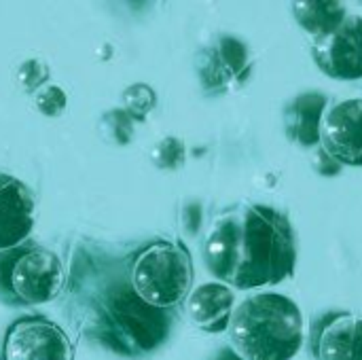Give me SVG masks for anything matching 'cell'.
<instances>
[{"mask_svg":"<svg viewBox=\"0 0 362 360\" xmlns=\"http://www.w3.org/2000/svg\"><path fill=\"white\" fill-rule=\"evenodd\" d=\"M329 106V98L322 91H305L295 95L284 106V132L286 138L303 149L320 144L322 119Z\"/></svg>","mask_w":362,"mask_h":360,"instance_id":"obj_12","label":"cell"},{"mask_svg":"<svg viewBox=\"0 0 362 360\" xmlns=\"http://www.w3.org/2000/svg\"><path fill=\"white\" fill-rule=\"evenodd\" d=\"M104 125H108L112 129V138L117 144H127L132 140V132H134V121L132 115L127 110H110L104 117Z\"/></svg>","mask_w":362,"mask_h":360,"instance_id":"obj_18","label":"cell"},{"mask_svg":"<svg viewBox=\"0 0 362 360\" xmlns=\"http://www.w3.org/2000/svg\"><path fill=\"white\" fill-rule=\"evenodd\" d=\"M123 102L125 108L132 117L136 119H144L157 104V95L148 85H134L129 89H125L123 93Z\"/></svg>","mask_w":362,"mask_h":360,"instance_id":"obj_15","label":"cell"},{"mask_svg":"<svg viewBox=\"0 0 362 360\" xmlns=\"http://www.w3.org/2000/svg\"><path fill=\"white\" fill-rule=\"evenodd\" d=\"M8 286L17 306L49 303L64 286V265L47 248H21L11 267Z\"/></svg>","mask_w":362,"mask_h":360,"instance_id":"obj_5","label":"cell"},{"mask_svg":"<svg viewBox=\"0 0 362 360\" xmlns=\"http://www.w3.org/2000/svg\"><path fill=\"white\" fill-rule=\"evenodd\" d=\"M34 193L15 176L0 172V252L17 248L34 229Z\"/></svg>","mask_w":362,"mask_h":360,"instance_id":"obj_10","label":"cell"},{"mask_svg":"<svg viewBox=\"0 0 362 360\" xmlns=\"http://www.w3.org/2000/svg\"><path fill=\"white\" fill-rule=\"evenodd\" d=\"M250 68L248 47L235 36H221L214 45L206 47L197 64L202 83L210 93H221L240 85L250 74Z\"/></svg>","mask_w":362,"mask_h":360,"instance_id":"obj_9","label":"cell"},{"mask_svg":"<svg viewBox=\"0 0 362 360\" xmlns=\"http://www.w3.org/2000/svg\"><path fill=\"white\" fill-rule=\"evenodd\" d=\"M153 161L157 168H163V170H176L182 166L185 161V144L182 140L170 136V138H163L155 149H153Z\"/></svg>","mask_w":362,"mask_h":360,"instance_id":"obj_16","label":"cell"},{"mask_svg":"<svg viewBox=\"0 0 362 360\" xmlns=\"http://www.w3.org/2000/svg\"><path fill=\"white\" fill-rule=\"evenodd\" d=\"M74 350L62 327L42 318L15 320L2 344V360H72Z\"/></svg>","mask_w":362,"mask_h":360,"instance_id":"obj_6","label":"cell"},{"mask_svg":"<svg viewBox=\"0 0 362 360\" xmlns=\"http://www.w3.org/2000/svg\"><path fill=\"white\" fill-rule=\"evenodd\" d=\"M312 352L316 360H362V316L329 314L314 325Z\"/></svg>","mask_w":362,"mask_h":360,"instance_id":"obj_11","label":"cell"},{"mask_svg":"<svg viewBox=\"0 0 362 360\" xmlns=\"http://www.w3.org/2000/svg\"><path fill=\"white\" fill-rule=\"evenodd\" d=\"M191 282V257L178 244L155 242L146 246L132 265L134 293L157 310L178 306L189 295Z\"/></svg>","mask_w":362,"mask_h":360,"instance_id":"obj_3","label":"cell"},{"mask_svg":"<svg viewBox=\"0 0 362 360\" xmlns=\"http://www.w3.org/2000/svg\"><path fill=\"white\" fill-rule=\"evenodd\" d=\"M208 272L238 291L274 286L295 274L297 242L288 216L265 204H233L204 238Z\"/></svg>","mask_w":362,"mask_h":360,"instance_id":"obj_1","label":"cell"},{"mask_svg":"<svg viewBox=\"0 0 362 360\" xmlns=\"http://www.w3.org/2000/svg\"><path fill=\"white\" fill-rule=\"evenodd\" d=\"M17 76H19V83L23 85L25 91H34L36 87H40L45 83V79L49 76V70H47V66L42 62L28 59V62L21 64Z\"/></svg>","mask_w":362,"mask_h":360,"instance_id":"obj_19","label":"cell"},{"mask_svg":"<svg viewBox=\"0 0 362 360\" xmlns=\"http://www.w3.org/2000/svg\"><path fill=\"white\" fill-rule=\"evenodd\" d=\"M34 104H36V108H38L42 115H47V117H57V115L64 112V108H66V104H68V98H66V91H64L62 87H57V85H47V87H42V89L36 93Z\"/></svg>","mask_w":362,"mask_h":360,"instance_id":"obj_17","label":"cell"},{"mask_svg":"<svg viewBox=\"0 0 362 360\" xmlns=\"http://www.w3.org/2000/svg\"><path fill=\"white\" fill-rule=\"evenodd\" d=\"M187 310L195 327L216 335L229 329L235 310V295L227 284L208 282L191 293Z\"/></svg>","mask_w":362,"mask_h":360,"instance_id":"obj_13","label":"cell"},{"mask_svg":"<svg viewBox=\"0 0 362 360\" xmlns=\"http://www.w3.org/2000/svg\"><path fill=\"white\" fill-rule=\"evenodd\" d=\"M320 144L339 166L362 168V98L337 102L325 112Z\"/></svg>","mask_w":362,"mask_h":360,"instance_id":"obj_8","label":"cell"},{"mask_svg":"<svg viewBox=\"0 0 362 360\" xmlns=\"http://www.w3.org/2000/svg\"><path fill=\"white\" fill-rule=\"evenodd\" d=\"M19 246L17 248H11V250H2L0 252V301L2 303H8V306H17L15 303V297L11 293V286H8V274H11V267L19 255Z\"/></svg>","mask_w":362,"mask_h":360,"instance_id":"obj_20","label":"cell"},{"mask_svg":"<svg viewBox=\"0 0 362 360\" xmlns=\"http://www.w3.org/2000/svg\"><path fill=\"white\" fill-rule=\"evenodd\" d=\"M229 337L244 360H293L303 346V314L286 295H252L233 310Z\"/></svg>","mask_w":362,"mask_h":360,"instance_id":"obj_2","label":"cell"},{"mask_svg":"<svg viewBox=\"0 0 362 360\" xmlns=\"http://www.w3.org/2000/svg\"><path fill=\"white\" fill-rule=\"evenodd\" d=\"M312 55L329 79H362V15H348L335 32L314 38Z\"/></svg>","mask_w":362,"mask_h":360,"instance_id":"obj_7","label":"cell"},{"mask_svg":"<svg viewBox=\"0 0 362 360\" xmlns=\"http://www.w3.org/2000/svg\"><path fill=\"white\" fill-rule=\"evenodd\" d=\"M214 360H244L235 350H223Z\"/></svg>","mask_w":362,"mask_h":360,"instance_id":"obj_21","label":"cell"},{"mask_svg":"<svg viewBox=\"0 0 362 360\" xmlns=\"http://www.w3.org/2000/svg\"><path fill=\"white\" fill-rule=\"evenodd\" d=\"M108 312L115 325L112 348L123 354L153 352L170 333V318L165 310L144 303L134 289H119L117 293H110Z\"/></svg>","mask_w":362,"mask_h":360,"instance_id":"obj_4","label":"cell"},{"mask_svg":"<svg viewBox=\"0 0 362 360\" xmlns=\"http://www.w3.org/2000/svg\"><path fill=\"white\" fill-rule=\"evenodd\" d=\"M293 15L308 34L320 38L335 32L346 21L348 8L346 4L335 0H312V2H295Z\"/></svg>","mask_w":362,"mask_h":360,"instance_id":"obj_14","label":"cell"}]
</instances>
